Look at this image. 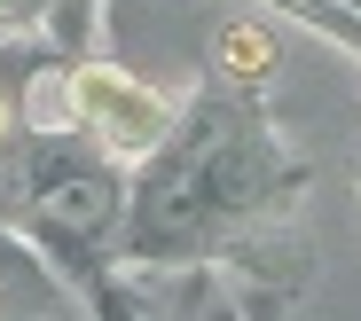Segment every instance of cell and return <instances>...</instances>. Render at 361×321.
Segmentation results:
<instances>
[{
  "mask_svg": "<svg viewBox=\"0 0 361 321\" xmlns=\"http://www.w3.org/2000/svg\"><path fill=\"white\" fill-rule=\"evenodd\" d=\"M212 63H220V71H235V79H259L267 63H275V39H267L259 24H228L220 47H212Z\"/></svg>",
  "mask_w": 361,
  "mask_h": 321,
  "instance_id": "cell-2",
  "label": "cell"
},
{
  "mask_svg": "<svg viewBox=\"0 0 361 321\" xmlns=\"http://www.w3.org/2000/svg\"><path fill=\"white\" fill-rule=\"evenodd\" d=\"M71 125H87L110 157H149L173 134V102L110 63H87V71H71Z\"/></svg>",
  "mask_w": 361,
  "mask_h": 321,
  "instance_id": "cell-1",
  "label": "cell"
},
{
  "mask_svg": "<svg viewBox=\"0 0 361 321\" xmlns=\"http://www.w3.org/2000/svg\"><path fill=\"white\" fill-rule=\"evenodd\" d=\"M0 134H8V102H0Z\"/></svg>",
  "mask_w": 361,
  "mask_h": 321,
  "instance_id": "cell-3",
  "label": "cell"
}]
</instances>
